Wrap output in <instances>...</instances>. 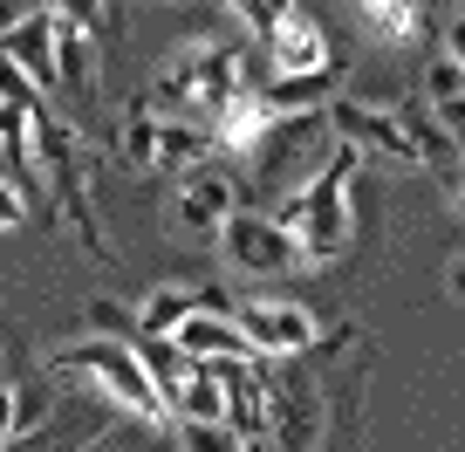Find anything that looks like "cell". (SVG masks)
<instances>
[{"label": "cell", "instance_id": "obj_21", "mask_svg": "<svg viewBox=\"0 0 465 452\" xmlns=\"http://www.w3.org/2000/svg\"><path fill=\"white\" fill-rule=\"evenodd\" d=\"M83 452H178V438H172V425L124 418V425H110V432H96Z\"/></svg>", "mask_w": 465, "mask_h": 452}, {"label": "cell", "instance_id": "obj_28", "mask_svg": "<svg viewBox=\"0 0 465 452\" xmlns=\"http://www.w3.org/2000/svg\"><path fill=\"white\" fill-rule=\"evenodd\" d=\"M21 219H28V192H21V186H7V178H0V234H15Z\"/></svg>", "mask_w": 465, "mask_h": 452}, {"label": "cell", "instance_id": "obj_31", "mask_svg": "<svg viewBox=\"0 0 465 452\" xmlns=\"http://www.w3.org/2000/svg\"><path fill=\"white\" fill-rule=\"evenodd\" d=\"M438 117H445V124H451V137H459V158H465V96H451V103H445V110H438Z\"/></svg>", "mask_w": 465, "mask_h": 452}, {"label": "cell", "instance_id": "obj_7", "mask_svg": "<svg viewBox=\"0 0 465 452\" xmlns=\"http://www.w3.org/2000/svg\"><path fill=\"white\" fill-rule=\"evenodd\" d=\"M322 110H329V131L342 137V145L363 151V165L424 172V151H418V137H411V124H404L397 103H383V96H335V103H322Z\"/></svg>", "mask_w": 465, "mask_h": 452}, {"label": "cell", "instance_id": "obj_17", "mask_svg": "<svg viewBox=\"0 0 465 452\" xmlns=\"http://www.w3.org/2000/svg\"><path fill=\"white\" fill-rule=\"evenodd\" d=\"M205 302H219V295H205V288H185V281H158V288L137 302V336H172L178 322L192 316V308H205Z\"/></svg>", "mask_w": 465, "mask_h": 452}, {"label": "cell", "instance_id": "obj_8", "mask_svg": "<svg viewBox=\"0 0 465 452\" xmlns=\"http://www.w3.org/2000/svg\"><path fill=\"white\" fill-rule=\"evenodd\" d=\"M219 261L232 267L240 281H281V275H308V261H302V240L281 226L274 213H240L219 226Z\"/></svg>", "mask_w": 465, "mask_h": 452}, {"label": "cell", "instance_id": "obj_25", "mask_svg": "<svg viewBox=\"0 0 465 452\" xmlns=\"http://www.w3.org/2000/svg\"><path fill=\"white\" fill-rule=\"evenodd\" d=\"M83 322H89V329H96V336H131V343H137V308L110 302V295H96V302L83 308Z\"/></svg>", "mask_w": 465, "mask_h": 452}, {"label": "cell", "instance_id": "obj_26", "mask_svg": "<svg viewBox=\"0 0 465 452\" xmlns=\"http://www.w3.org/2000/svg\"><path fill=\"white\" fill-rule=\"evenodd\" d=\"M62 21H75V28H89V35H103L110 28V0H48Z\"/></svg>", "mask_w": 465, "mask_h": 452}, {"label": "cell", "instance_id": "obj_2", "mask_svg": "<svg viewBox=\"0 0 465 452\" xmlns=\"http://www.w3.org/2000/svg\"><path fill=\"white\" fill-rule=\"evenodd\" d=\"M35 178H48V192H55L62 234L89 261H110V234H103V213H96V151L75 124L48 117V110L35 117Z\"/></svg>", "mask_w": 465, "mask_h": 452}, {"label": "cell", "instance_id": "obj_29", "mask_svg": "<svg viewBox=\"0 0 465 452\" xmlns=\"http://www.w3.org/2000/svg\"><path fill=\"white\" fill-rule=\"evenodd\" d=\"M15 384H7V377H0V452H7V438H15Z\"/></svg>", "mask_w": 465, "mask_h": 452}, {"label": "cell", "instance_id": "obj_30", "mask_svg": "<svg viewBox=\"0 0 465 452\" xmlns=\"http://www.w3.org/2000/svg\"><path fill=\"white\" fill-rule=\"evenodd\" d=\"M35 7H48V0H0V28H15V21H28Z\"/></svg>", "mask_w": 465, "mask_h": 452}, {"label": "cell", "instance_id": "obj_34", "mask_svg": "<svg viewBox=\"0 0 465 452\" xmlns=\"http://www.w3.org/2000/svg\"><path fill=\"white\" fill-rule=\"evenodd\" d=\"M0 377H7V357H0Z\"/></svg>", "mask_w": 465, "mask_h": 452}, {"label": "cell", "instance_id": "obj_6", "mask_svg": "<svg viewBox=\"0 0 465 452\" xmlns=\"http://www.w3.org/2000/svg\"><path fill=\"white\" fill-rule=\"evenodd\" d=\"M116 151H124V165L131 172H192V165L213 158V131H205L199 117H164V110H151V103H137L131 117H124V131H116Z\"/></svg>", "mask_w": 465, "mask_h": 452}, {"label": "cell", "instance_id": "obj_33", "mask_svg": "<svg viewBox=\"0 0 465 452\" xmlns=\"http://www.w3.org/2000/svg\"><path fill=\"white\" fill-rule=\"evenodd\" d=\"M451 199H459V213H465V158L451 165Z\"/></svg>", "mask_w": 465, "mask_h": 452}, {"label": "cell", "instance_id": "obj_9", "mask_svg": "<svg viewBox=\"0 0 465 452\" xmlns=\"http://www.w3.org/2000/svg\"><path fill=\"white\" fill-rule=\"evenodd\" d=\"M240 206H247V178L205 158L192 172H178V186H172V234L178 240H219V226Z\"/></svg>", "mask_w": 465, "mask_h": 452}, {"label": "cell", "instance_id": "obj_18", "mask_svg": "<svg viewBox=\"0 0 465 452\" xmlns=\"http://www.w3.org/2000/svg\"><path fill=\"white\" fill-rule=\"evenodd\" d=\"M356 15L370 21L383 48H411L424 35V0H356Z\"/></svg>", "mask_w": 465, "mask_h": 452}, {"label": "cell", "instance_id": "obj_22", "mask_svg": "<svg viewBox=\"0 0 465 452\" xmlns=\"http://www.w3.org/2000/svg\"><path fill=\"white\" fill-rule=\"evenodd\" d=\"M404 124H411V137H418L424 165H459V137H451V124L438 117L431 103H404Z\"/></svg>", "mask_w": 465, "mask_h": 452}, {"label": "cell", "instance_id": "obj_32", "mask_svg": "<svg viewBox=\"0 0 465 452\" xmlns=\"http://www.w3.org/2000/svg\"><path fill=\"white\" fill-rule=\"evenodd\" d=\"M445 295H451V302H465V261L445 267Z\"/></svg>", "mask_w": 465, "mask_h": 452}, {"label": "cell", "instance_id": "obj_20", "mask_svg": "<svg viewBox=\"0 0 465 452\" xmlns=\"http://www.w3.org/2000/svg\"><path fill=\"white\" fill-rule=\"evenodd\" d=\"M172 418H226V384L213 364H192V377L172 391Z\"/></svg>", "mask_w": 465, "mask_h": 452}, {"label": "cell", "instance_id": "obj_19", "mask_svg": "<svg viewBox=\"0 0 465 452\" xmlns=\"http://www.w3.org/2000/svg\"><path fill=\"white\" fill-rule=\"evenodd\" d=\"M178 452H274V438H247L226 418H172Z\"/></svg>", "mask_w": 465, "mask_h": 452}, {"label": "cell", "instance_id": "obj_16", "mask_svg": "<svg viewBox=\"0 0 465 452\" xmlns=\"http://www.w3.org/2000/svg\"><path fill=\"white\" fill-rule=\"evenodd\" d=\"M172 343L185 357H199V364H219V357H232V350H247V336H240V322H232V308H219V302H205V308H192L185 322L172 329Z\"/></svg>", "mask_w": 465, "mask_h": 452}, {"label": "cell", "instance_id": "obj_12", "mask_svg": "<svg viewBox=\"0 0 465 452\" xmlns=\"http://www.w3.org/2000/svg\"><path fill=\"white\" fill-rule=\"evenodd\" d=\"M281 117H288V110H281L261 83H240V89L213 110V117H205V131H213V151H226V158H253Z\"/></svg>", "mask_w": 465, "mask_h": 452}, {"label": "cell", "instance_id": "obj_1", "mask_svg": "<svg viewBox=\"0 0 465 452\" xmlns=\"http://www.w3.org/2000/svg\"><path fill=\"white\" fill-rule=\"evenodd\" d=\"M356 172H363V151L335 137L329 158H322L315 172L302 178V186H288V192L274 199V219L288 226L294 240H302L308 275L335 267V261L349 254V240H356V219H349V192H356Z\"/></svg>", "mask_w": 465, "mask_h": 452}, {"label": "cell", "instance_id": "obj_15", "mask_svg": "<svg viewBox=\"0 0 465 452\" xmlns=\"http://www.w3.org/2000/svg\"><path fill=\"white\" fill-rule=\"evenodd\" d=\"M55 83L69 89V103H96L103 96V48L89 28L55 15Z\"/></svg>", "mask_w": 465, "mask_h": 452}, {"label": "cell", "instance_id": "obj_14", "mask_svg": "<svg viewBox=\"0 0 465 452\" xmlns=\"http://www.w3.org/2000/svg\"><path fill=\"white\" fill-rule=\"evenodd\" d=\"M0 55L15 62L21 75H35V83H42V96H48V89H62V83H55V7H35L28 21L0 28Z\"/></svg>", "mask_w": 465, "mask_h": 452}, {"label": "cell", "instance_id": "obj_23", "mask_svg": "<svg viewBox=\"0 0 465 452\" xmlns=\"http://www.w3.org/2000/svg\"><path fill=\"white\" fill-rule=\"evenodd\" d=\"M219 7H226V15L240 21L253 42H267L274 28H288V21L302 15V0H219Z\"/></svg>", "mask_w": 465, "mask_h": 452}, {"label": "cell", "instance_id": "obj_3", "mask_svg": "<svg viewBox=\"0 0 465 452\" xmlns=\"http://www.w3.org/2000/svg\"><path fill=\"white\" fill-rule=\"evenodd\" d=\"M48 370H55V377L89 384V391H96V397H110V405L124 411V418L172 425V405H164L158 377H151L144 350H137L131 336H96V329H89L83 343H69V350H55V357H48Z\"/></svg>", "mask_w": 465, "mask_h": 452}, {"label": "cell", "instance_id": "obj_4", "mask_svg": "<svg viewBox=\"0 0 465 452\" xmlns=\"http://www.w3.org/2000/svg\"><path fill=\"white\" fill-rule=\"evenodd\" d=\"M240 83H253L247 48L219 42V35H199V42H185V48L164 55V69L151 75V96L144 103H151V110H164V117H199L205 124Z\"/></svg>", "mask_w": 465, "mask_h": 452}, {"label": "cell", "instance_id": "obj_27", "mask_svg": "<svg viewBox=\"0 0 465 452\" xmlns=\"http://www.w3.org/2000/svg\"><path fill=\"white\" fill-rule=\"evenodd\" d=\"M438 48H445V55L465 69V0H451L445 15H438Z\"/></svg>", "mask_w": 465, "mask_h": 452}, {"label": "cell", "instance_id": "obj_11", "mask_svg": "<svg viewBox=\"0 0 465 452\" xmlns=\"http://www.w3.org/2000/svg\"><path fill=\"white\" fill-rule=\"evenodd\" d=\"M261 48H267V75L274 83H335V42L315 15H294Z\"/></svg>", "mask_w": 465, "mask_h": 452}, {"label": "cell", "instance_id": "obj_13", "mask_svg": "<svg viewBox=\"0 0 465 452\" xmlns=\"http://www.w3.org/2000/svg\"><path fill=\"white\" fill-rule=\"evenodd\" d=\"M219 384H226V425L247 438H267V357L253 350H232L219 357Z\"/></svg>", "mask_w": 465, "mask_h": 452}, {"label": "cell", "instance_id": "obj_5", "mask_svg": "<svg viewBox=\"0 0 465 452\" xmlns=\"http://www.w3.org/2000/svg\"><path fill=\"white\" fill-rule=\"evenodd\" d=\"M267 438H274V452H322V438H329V391L308 370V357L267 364Z\"/></svg>", "mask_w": 465, "mask_h": 452}, {"label": "cell", "instance_id": "obj_24", "mask_svg": "<svg viewBox=\"0 0 465 452\" xmlns=\"http://www.w3.org/2000/svg\"><path fill=\"white\" fill-rule=\"evenodd\" d=\"M451 96H465V69L445 55V48H438V55L424 62V103H431V110H445Z\"/></svg>", "mask_w": 465, "mask_h": 452}, {"label": "cell", "instance_id": "obj_10", "mask_svg": "<svg viewBox=\"0 0 465 452\" xmlns=\"http://www.w3.org/2000/svg\"><path fill=\"white\" fill-rule=\"evenodd\" d=\"M232 322H240V336H247L253 357H308L322 343V316L308 302H288V295H247V302L232 308Z\"/></svg>", "mask_w": 465, "mask_h": 452}, {"label": "cell", "instance_id": "obj_35", "mask_svg": "<svg viewBox=\"0 0 465 452\" xmlns=\"http://www.w3.org/2000/svg\"><path fill=\"white\" fill-rule=\"evenodd\" d=\"M7 452H15V446H7Z\"/></svg>", "mask_w": 465, "mask_h": 452}]
</instances>
